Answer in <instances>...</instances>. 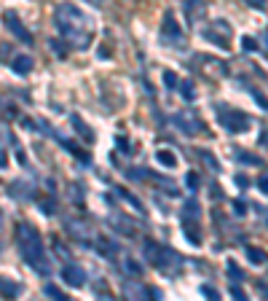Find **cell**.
Listing matches in <instances>:
<instances>
[{
	"instance_id": "cell-1",
	"label": "cell",
	"mask_w": 268,
	"mask_h": 301,
	"mask_svg": "<svg viewBox=\"0 0 268 301\" xmlns=\"http://www.w3.org/2000/svg\"><path fill=\"white\" fill-rule=\"evenodd\" d=\"M56 27H59V32L67 41H73L75 49L89 46V19L81 8H75V5H59L56 8Z\"/></svg>"
},
{
	"instance_id": "cell-2",
	"label": "cell",
	"mask_w": 268,
	"mask_h": 301,
	"mask_svg": "<svg viewBox=\"0 0 268 301\" xmlns=\"http://www.w3.org/2000/svg\"><path fill=\"white\" fill-rule=\"evenodd\" d=\"M19 250H22V258L38 272V274H49L51 272V264L46 258V250H43V240L38 234L35 226L30 223H19Z\"/></svg>"
},
{
	"instance_id": "cell-3",
	"label": "cell",
	"mask_w": 268,
	"mask_h": 301,
	"mask_svg": "<svg viewBox=\"0 0 268 301\" xmlns=\"http://www.w3.org/2000/svg\"><path fill=\"white\" fill-rule=\"evenodd\" d=\"M218 118H220V127H225L228 132H247L249 129V116L242 110H233L220 102L218 105Z\"/></svg>"
},
{
	"instance_id": "cell-4",
	"label": "cell",
	"mask_w": 268,
	"mask_h": 301,
	"mask_svg": "<svg viewBox=\"0 0 268 301\" xmlns=\"http://www.w3.org/2000/svg\"><path fill=\"white\" fill-rule=\"evenodd\" d=\"M145 253H147V261H153L161 269H169V264L180 266V255L174 250H169V247L156 245V242H145Z\"/></svg>"
},
{
	"instance_id": "cell-5",
	"label": "cell",
	"mask_w": 268,
	"mask_h": 301,
	"mask_svg": "<svg viewBox=\"0 0 268 301\" xmlns=\"http://www.w3.org/2000/svg\"><path fill=\"white\" fill-rule=\"evenodd\" d=\"M3 22H5V27H8V30L14 32L16 38H22V43H27V46H32V32L27 30L24 25H19V19H16V14H14V11H5Z\"/></svg>"
},
{
	"instance_id": "cell-6",
	"label": "cell",
	"mask_w": 268,
	"mask_h": 301,
	"mask_svg": "<svg viewBox=\"0 0 268 301\" xmlns=\"http://www.w3.org/2000/svg\"><path fill=\"white\" fill-rule=\"evenodd\" d=\"M62 277L70 288H83L86 285V272L81 269L78 264H65L62 266Z\"/></svg>"
},
{
	"instance_id": "cell-7",
	"label": "cell",
	"mask_w": 268,
	"mask_h": 301,
	"mask_svg": "<svg viewBox=\"0 0 268 301\" xmlns=\"http://www.w3.org/2000/svg\"><path fill=\"white\" fill-rule=\"evenodd\" d=\"M161 35L167 38V41H169V38H172V41L177 43V46L182 43V30H180V22L174 19L172 14H167V16H164V25H161Z\"/></svg>"
},
{
	"instance_id": "cell-8",
	"label": "cell",
	"mask_w": 268,
	"mask_h": 301,
	"mask_svg": "<svg viewBox=\"0 0 268 301\" xmlns=\"http://www.w3.org/2000/svg\"><path fill=\"white\" fill-rule=\"evenodd\" d=\"M174 124H177L180 132H185V135H196L198 129H201V121H198V118H191L188 113H177V116H174Z\"/></svg>"
},
{
	"instance_id": "cell-9",
	"label": "cell",
	"mask_w": 268,
	"mask_h": 301,
	"mask_svg": "<svg viewBox=\"0 0 268 301\" xmlns=\"http://www.w3.org/2000/svg\"><path fill=\"white\" fill-rule=\"evenodd\" d=\"M70 121H73V127H75V132L81 135V137H86L89 143H94V132H91V129H89V124L83 121V118L78 116V113H73V116H70Z\"/></svg>"
},
{
	"instance_id": "cell-10",
	"label": "cell",
	"mask_w": 268,
	"mask_h": 301,
	"mask_svg": "<svg viewBox=\"0 0 268 301\" xmlns=\"http://www.w3.org/2000/svg\"><path fill=\"white\" fill-rule=\"evenodd\" d=\"M244 253H247V261H249V264H255V266H263L268 261V255L260 250V247H255V245H247V250H244Z\"/></svg>"
},
{
	"instance_id": "cell-11",
	"label": "cell",
	"mask_w": 268,
	"mask_h": 301,
	"mask_svg": "<svg viewBox=\"0 0 268 301\" xmlns=\"http://www.w3.org/2000/svg\"><path fill=\"white\" fill-rule=\"evenodd\" d=\"M156 159H158V164H161V167H167V169H174L177 167V153L174 151H158L156 153Z\"/></svg>"
},
{
	"instance_id": "cell-12",
	"label": "cell",
	"mask_w": 268,
	"mask_h": 301,
	"mask_svg": "<svg viewBox=\"0 0 268 301\" xmlns=\"http://www.w3.org/2000/svg\"><path fill=\"white\" fill-rule=\"evenodd\" d=\"M11 67H14V73H19V76H27V73L32 70V59L30 56H16Z\"/></svg>"
},
{
	"instance_id": "cell-13",
	"label": "cell",
	"mask_w": 268,
	"mask_h": 301,
	"mask_svg": "<svg viewBox=\"0 0 268 301\" xmlns=\"http://www.w3.org/2000/svg\"><path fill=\"white\" fill-rule=\"evenodd\" d=\"M62 145H65V148L70 151L73 156H78V159H81V162H89V153H86V151H81V145H78L75 140H62Z\"/></svg>"
},
{
	"instance_id": "cell-14",
	"label": "cell",
	"mask_w": 268,
	"mask_h": 301,
	"mask_svg": "<svg viewBox=\"0 0 268 301\" xmlns=\"http://www.w3.org/2000/svg\"><path fill=\"white\" fill-rule=\"evenodd\" d=\"M225 269H228V274H231V280H233V282H242V280H244V272L236 266V261H228Z\"/></svg>"
},
{
	"instance_id": "cell-15",
	"label": "cell",
	"mask_w": 268,
	"mask_h": 301,
	"mask_svg": "<svg viewBox=\"0 0 268 301\" xmlns=\"http://www.w3.org/2000/svg\"><path fill=\"white\" fill-rule=\"evenodd\" d=\"M180 92H182V97H185L188 102L196 97V86H193L191 81H182V83H180Z\"/></svg>"
},
{
	"instance_id": "cell-16",
	"label": "cell",
	"mask_w": 268,
	"mask_h": 301,
	"mask_svg": "<svg viewBox=\"0 0 268 301\" xmlns=\"http://www.w3.org/2000/svg\"><path fill=\"white\" fill-rule=\"evenodd\" d=\"M116 191H118V194H121V196H123V199H126V202H129V204H132V207H134V210H140V213H142V202H140V199H137V196H134V194H129V191H123V189H116Z\"/></svg>"
},
{
	"instance_id": "cell-17",
	"label": "cell",
	"mask_w": 268,
	"mask_h": 301,
	"mask_svg": "<svg viewBox=\"0 0 268 301\" xmlns=\"http://www.w3.org/2000/svg\"><path fill=\"white\" fill-rule=\"evenodd\" d=\"M236 159H239V162H247V164H263L258 156H252V153H244V151H236Z\"/></svg>"
},
{
	"instance_id": "cell-18",
	"label": "cell",
	"mask_w": 268,
	"mask_h": 301,
	"mask_svg": "<svg viewBox=\"0 0 268 301\" xmlns=\"http://www.w3.org/2000/svg\"><path fill=\"white\" fill-rule=\"evenodd\" d=\"M164 83H167V89H174V86H180V83H177V76H174L172 70H167V73H164Z\"/></svg>"
},
{
	"instance_id": "cell-19",
	"label": "cell",
	"mask_w": 268,
	"mask_h": 301,
	"mask_svg": "<svg viewBox=\"0 0 268 301\" xmlns=\"http://www.w3.org/2000/svg\"><path fill=\"white\" fill-rule=\"evenodd\" d=\"M231 296H233V299H242V301H244V299H247V293H244V288L239 285V282H233V285H231Z\"/></svg>"
},
{
	"instance_id": "cell-20",
	"label": "cell",
	"mask_w": 268,
	"mask_h": 301,
	"mask_svg": "<svg viewBox=\"0 0 268 301\" xmlns=\"http://www.w3.org/2000/svg\"><path fill=\"white\" fill-rule=\"evenodd\" d=\"M0 288H3L5 296H16V293H19V288H16V285H11V282H3V280H0Z\"/></svg>"
},
{
	"instance_id": "cell-21",
	"label": "cell",
	"mask_w": 268,
	"mask_h": 301,
	"mask_svg": "<svg viewBox=\"0 0 268 301\" xmlns=\"http://www.w3.org/2000/svg\"><path fill=\"white\" fill-rule=\"evenodd\" d=\"M46 296H51V299H65V293H62L56 285H46Z\"/></svg>"
},
{
	"instance_id": "cell-22",
	"label": "cell",
	"mask_w": 268,
	"mask_h": 301,
	"mask_svg": "<svg viewBox=\"0 0 268 301\" xmlns=\"http://www.w3.org/2000/svg\"><path fill=\"white\" fill-rule=\"evenodd\" d=\"M258 145H260V148H268V127L260 129V135H258Z\"/></svg>"
},
{
	"instance_id": "cell-23",
	"label": "cell",
	"mask_w": 268,
	"mask_h": 301,
	"mask_svg": "<svg viewBox=\"0 0 268 301\" xmlns=\"http://www.w3.org/2000/svg\"><path fill=\"white\" fill-rule=\"evenodd\" d=\"M41 210H46V215H54V210H56L54 199H46V202H41Z\"/></svg>"
},
{
	"instance_id": "cell-24",
	"label": "cell",
	"mask_w": 268,
	"mask_h": 301,
	"mask_svg": "<svg viewBox=\"0 0 268 301\" xmlns=\"http://www.w3.org/2000/svg\"><path fill=\"white\" fill-rule=\"evenodd\" d=\"M233 213H236L239 218H242V215H247V204H244V202H233Z\"/></svg>"
},
{
	"instance_id": "cell-25",
	"label": "cell",
	"mask_w": 268,
	"mask_h": 301,
	"mask_svg": "<svg viewBox=\"0 0 268 301\" xmlns=\"http://www.w3.org/2000/svg\"><path fill=\"white\" fill-rule=\"evenodd\" d=\"M236 186H239V189H247V186H249V178H247L244 172H239V175H236Z\"/></svg>"
},
{
	"instance_id": "cell-26",
	"label": "cell",
	"mask_w": 268,
	"mask_h": 301,
	"mask_svg": "<svg viewBox=\"0 0 268 301\" xmlns=\"http://www.w3.org/2000/svg\"><path fill=\"white\" fill-rule=\"evenodd\" d=\"M201 293H204V296H209V299H218V296H220V293L215 291L212 285H201Z\"/></svg>"
},
{
	"instance_id": "cell-27",
	"label": "cell",
	"mask_w": 268,
	"mask_h": 301,
	"mask_svg": "<svg viewBox=\"0 0 268 301\" xmlns=\"http://www.w3.org/2000/svg\"><path fill=\"white\" fill-rule=\"evenodd\" d=\"M252 94H255V100L260 102V108H263V110H268V97H266V94H263V92H252Z\"/></svg>"
},
{
	"instance_id": "cell-28",
	"label": "cell",
	"mask_w": 268,
	"mask_h": 301,
	"mask_svg": "<svg viewBox=\"0 0 268 301\" xmlns=\"http://www.w3.org/2000/svg\"><path fill=\"white\" fill-rule=\"evenodd\" d=\"M258 189L263 191V194H268V175H260L258 178Z\"/></svg>"
},
{
	"instance_id": "cell-29",
	"label": "cell",
	"mask_w": 268,
	"mask_h": 301,
	"mask_svg": "<svg viewBox=\"0 0 268 301\" xmlns=\"http://www.w3.org/2000/svg\"><path fill=\"white\" fill-rule=\"evenodd\" d=\"M188 186H191L193 191L198 189V175H196V172H188Z\"/></svg>"
},
{
	"instance_id": "cell-30",
	"label": "cell",
	"mask_w": 268,
	"mask_h": 301,
	"mask_svg": "<svg viewBox=\"0 0 268 301\" xmlns=\"http://www.w3.org/2000/svg\"><path fill=\"white\" fill-rule=\"evenodd\" d=\"M242 46L247 49V51H255V49H258V43H255L252 38H242Z\"/></svg>"
},
{
	"instance_id": "cell-31",
	"label": "cell",
	"mask_w": 268,
	"mask_h": 301,
	"mask_svg": "<svg viewBox=\"0 0 268 301\" xmlns=\"http://www.w3.org/2000/svg\"><path fill=\"white\" fill-rule=\"evenodd\" d=\"M126 269L132 272V274H140V272H142V269H140V264H137V261H132V258L126 261Z\"/></svg>"
},
{
	"instance_id": "cell-32",
	"label": "cell",
	"mask_w": 268,
	"mask_h": 301,
	"mask_svg": "<svg viewBox=\"0 0 268 301\" xmlns=\"http://www.w3.org/2000/svg\"><path fill=\"white\" fill-rule=\"evenodd\" d=\"M116 143H118V148H121L123 153H129V151H132V145H129V143H126V137H118V140H116Z\"/></svg>"
},
{
	"instance_id": "cell-33",
	"label": "cell",
	"mask_w": 268,
	"mask_h": 301,
	"mask_svg": "<svg viewBox=\"0 0 268 301\" xmlns=\"http://www.w3.org/2000/svg\"><path fill=\"white\" fill-rule=\"evenodd\" d=\"M244 3H247V5H252V8H260V11L266 8V0H244Z\"/></svg>"
},
{
	"instance_id": "cell-34",
	"label": "cell",
	"mask_w": 268,
	"mask_h": 301,
	"mask_svg": "<svg viewBox=\"0 0 268 301\" xmlns=\"http://www.w3.org/2000/svg\"><path fill=\"white\" fill-rule=\"evenodd\" d=\"M8 164V159H5V153H3V148H0V167H5Z\"/></svg>"
}]
</instances>
